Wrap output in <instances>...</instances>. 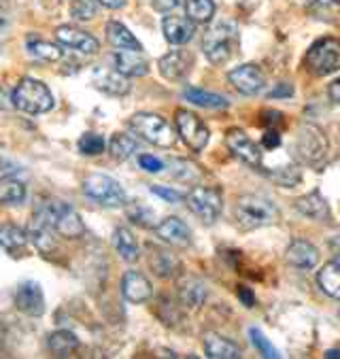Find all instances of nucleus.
I'll use <instances>...</instances> for the list:
<instances>
[{
    "mask_svg": "<svg viewBox=\"0 0 340 359\" xmlns=\"http://www.w3.org/2000/svg\"><path fill=\"white\" fill-rule=\"evenodd\" d=\"M34 212L43 217L62 238H81L86 234V224L81 222L79 212L62 200L39 202Z\"/></svg>",
    "mask_w": 340,
    "mask_h": 359,
    "instance_id": "obj_1",
    "label": "nucleus"
},
{
    "mask_svg": "<svg viewBox=\"0 0 340 359\" xmlns=\"http://www.w3.org/2000/svg\"><path fill=\"white\" fill-rule=\"evenodd\" d=\"M234 217L243 230H255L279 222V208L264 196L249 194L236 202Z\"/></svg>",
    "mask_w": 340,
    "mask_h": 359,
    "instance_id": "obj_2",
    "label": "nucleus"
},
{
    "mask_svg": "<svg viewBox=\"0 0 340 359\" xmlns=\"http://www.w3.org/2000/svg\"><path fill=\"white\" fill-rule=\"evenodd\" d=\"M238 45V28L232 20H222L213 24L202 41L204 55L213 64H224L232 57L234 49Z\"/></svg>",
    "mask_w": 340,
    "mask_h": 359,
    "instance_id": "obj_3",
    "label": "nucleus"
},
{
    "mask_svg": "<svg viewBox=\"0 0 340 359\" xmlns=\"http://www.w3.org/2000/svg\"><path fill=\"white\" fill-rule=\"evenodd\" d=\"M11 102L18 111L28 113V115H43L55 107L51 90L43 81L30 79V77H26L18 83V88L13 90Z\"/></svg>",
    "mask_w": 340,
    "mask_h": 359,
    "instance_id": "obj_4",
    "label": "nucleus"
},
{
    "mask_svg": "<svg viewBox=\"0 0 340 359\" xmlns=\"http://www.w3.org/2000/svg\"><path fill=\"white\" fill-rule=\"evenodd\" d=\"M130 128L139 134L143 140L151 142L156 147H164L170 149L175 147L179 132L160 115L156 113H136L130 117Z\"/></svg>",
    "mask_w": 340,
    "mask_h": 359,
    "instance_id": "obj_5",
    "label": "nucleus"
},
{
    "mask_svg": "<svg viewBox=\"0 0 340 359\" xmlns=\"http://www.w3.org/2000/svg\"><path fill=\"white\" fill-rule=\"evenodd\" d=\"M306 70L315 77H325L340 70V41L321 39L306 53Z\"/></svg>",
    "mask_w": 340,
    "mask_h": 359,
    "instance_id": "obj_6",
    "label": "nucleus"
},
{
    "mask_svg": "<svg viewBox=\"0 0 340 359\" xmlns=\"http://www.w3.org/2000/svg\"><path fill=\"white\" fill-rule=\"evenodd\" d=\"M81 189L90 200H94V202H98L102 206L117 208V206L125 204L123 187L109 175H90V177H86Z\"/></svg>",
    "mask_w": 340,
    "mask_h": 359,
    "instance_id": "obj_7",
    "label": "nucleus"
},
{
    "mask_svg": "<svg viewBox=\"0 0 340 359\" xmlns=\"http://www.w3.org/2000/svg\"><path fill=\"white\" fill-rule=\"evenodd\" d=\"M298 156V160L306 162V164H321L327 156V140L323 136V132L317 128V126H311V123H304L300 130H298V136H296V142L292 147Z\"/></svg>",
    "mask_w": 340,
    "mask_h": 359,
    "instance_id": "obj_8",
    "label": "nucleus"
},
{
    "mask_svg": "<svg viewBox=\"0 0 340 359\" xmlns=\"http://www.w3.org/2000/svg\"><path fill=\"white\" fill-rule=\"evenodd\" d=\"M175 126H177V132L179 136L183 138L185 145L191 149V151H202L204 147L209 145V138H211V132L209 128L200 121V117H196L193 113L189 111H177L175 115Z\"/></svg>",
    "mask_w": 340,
    "mask_h": 359,
    "instance_id": "obj_9",
    "label": "nucleus"
},
{
    "mask_svg": "<svg viewBox=\"0 0 340 359\" xmlns=\"http://www.w3.org/2000/svg\"><path fill=\"white\" fill-rule=\"evenodd\" d=\"M187 206L204 224H215L222 215V194L213 187H196L187 196Z\"/></svg>",
    "mask_w": 340,
    "mask_h": 359,
    "instance_id": "obj_10",
    "label": "nucleus"
},
{
    "mask_svg": "<svg viewBox=\"0 0 340 359\" xmlns=\"http://www.w3.org/2000/svg\"><path fill=\"white\" fill-rule=\"evenodd\" d=\"M226 145L232 151V156L238 158L240 162H245L247 166L257 168V170L261 168V164H264L261 151H259V147L255 145V142L243 130H238V128L228 130L226 132Z\"/></svg>",
    "mask_w": 340,
    "mask_h": 359,
    "instance_id": "obj_11",
    "label": "nucleus"
},
{
    "mask_svg": "<svg viewBox=\"0 0 340 359\" xmlns=\"http://www.w3.org/2000/svg\"><path fill=\"white\" fill-rule=\"evenodd\" d=\"M13 304L20 313L28 317H41L45 313V296H43L41 285L34 280L20 283L13 292Z\"/></svg>",
    "mask_w": 340,
    "mask_h": 359,
    "instance_id": "obj_12",
    "label": "nucleus"
},
{
    "mask_svg": "<svg viewBox=\"0 0 340 359\" xmlns=\"http://www.w3.org/2000/svg\"><path fill=\"white\" fill-rule=\"evenodd\" d=\"M92 83L96 90L109 94V96H125L130 92V81L125 75H121L119 70L113 66V68H104V66H98L94 68L92 73Z\"/></svg>",
    "mask_w": 340,
    "mask_h": 359,
    "instance_id": "obj_13",
    "label": "nucleus"
},
{
    "mask_svg": "<svg viewBox=\"0 0 340 359\" xmlns=\"http://www.w3.org/2000/svg\"><path fill=\"white\" fill-rule=\"evenodd\" d=\"M228 81L245 96H255L264 90V75H261V70L253 64H245V66H238L234 70H230V75H228Z\"/></svg>",
    "mask_w": 340,
    "mask_h": 359,
    "instance_id": "obj_14",
    "label": "nucleus"
},
{
    "mask_svg": "<svg viewBox=\"0 0 340 359\" xmlns=\"http://www.w3.org/2000/svg\"><path fill=\"white\" fill-rule=\"evenodd\" d=\"M55 39H57V43H62L64 47L75 49V51L86 53V55H94V53H98V49H100V43H98L90 32H83V30L73 28V26H60V28L55 30Z\"/></svg>",
    "mask_w": 340,
    "mask_h": 359,
    "instance_id": "obj_15",
    "label": "nucleus"
},
{
    "mask_svg": "<svg viewBox=\"0 0 340 359\" xmlns=\"http://www.w3.org/2000/svg\"><path fill=\"white\" fill-rule=\"evenodd\" d=\"M121 294L130 304H141L154 296V287L145 274L136 270H128L121 278Z\"/></svg>",
    "mask_w": 340,
    "mask_h": 359,
    "instance_id": "obj_16",
    "label": "nucleus"
},
{
    "mask_svg": "<svg viewBox=\"0 0 340 359\" xmlns=\"http://www.w3.org/2000/svg\"><path fill=\"white\" fill-rule=\"evenodd\" d=\"M191 64H193V55L185 49H175L158 62L162 77H166L168 81L185 79L191 70Z\"/></svg>",
    "mask_w": 340,
    "mask_h": 359,
    "instance_id": "obj_17",
    "label": "nucleus"
},
{
    "mask_svg": "<svg viewBox=\"0 0 340 359\" xmlns=\"http://www.w3.org/2000/svg\"><path fill=\"white\" fill-rule=\"evenodd\" d=\"M156 236L160 241H164L166 245L177 247V249H185V247L191 245V230L179 217H168L162 224H158L156 226Z\"/></svg>",
    "mask_w": 340,
    "mask_h": 359,
    "instance_id": "obj_18",
    "label": "nucleus"
},
{
    "mask_svg": "<svg viewBox=\"0 0 340 359\" xmlns=\"http://www.w3.org/2000/svg\"><path fill=\"white\" fill-rule=\"evenodd\" d=\"M113 66L125 77H145L149 73V62L134 49H117L113 53Z\"/></svg>",
    "mask_w": 340,
    "mask_h": 359,
    "instance_id": "obj_19",
    "label": "nucleus"
},
{
    "mask_svg": "<svg viewBox=\"0 0 340 359\" xmlns=\"http://www.w3.org/2000/svg\"><path fill=\"white\" fill-rule=\"evenodd\" d=\"M26 234H28V241L41 251V253H49L53 249V228L43 219L39 217L36 212H32L30 217V224L26 228Z\"/></svg>",
    "mask_w": 340,
    "mask_h": 359,
    "instance_id": "obj_20",
    "label": "nucleus"
},
{
    "mask_svg": "<svg viewBox=\"0 0 340 359\" xmlns=\"http://www.w3.org/2000/svg\"><path fill=\"white\" fill-rule=\"evenodd\" d=\"M285 259L290 266H296L300 270H311L319 262V251H317V247H313L306 241H296L287 247Z\"/></svg>",
    "mask_w": 340,
    "mask_h": 359,
    "instance_id": "obj_21",
    "label": "nucleus"
},
{
    "mask_svg": "<svg viewBox=\"0 0 340 359\" xmlns=\"http://www.w3.org/2000/svg\"><path fill=\"white\" fill-rule=\"evenodd\" d=\"M162 30H164V36H166L168 43H172V45H185L193 36V22L189 18L168 15V18H164Z\"/></svg>",
    "mask_w": 340,
    "mask_h": 359,
    "instance_id": "obj_22",
    "label": "nucleus"
},
{
    "mask_svg": "<svg viewBox=\"0 0 340 359\" xmlns=\"http://www.w3.org/2000/svg\"><path fill=\"white\" fill-rule=\"evenodd\" d=\"M204 353L211 359H238L240 346L219 334H207V338H204Z\"/></svg>",
    "mask_w": 340,
    "mask_h": 359,
    "instance_id": "obj_23",
    "label": "nucleus"
},
{
    "mask_svg": "<svg viewBox=\"0 0 340 359\" xmlns=\"http://www.w3.org/2000/svg\"><path fill=\"white\" fill-rule=\"evenodd\" d=\"M296 208L302 215H306V217H311V219H317V222L329 219V206H327V202L323 200V196L319 191H313V194H306V196L298 198Z\"/></svg>",
    "mask_w": 340,
    "mask_h": 359,
    "instance_id": "obj_24",
    "label": "nucleus"
},
{
    "mask_svg": "<svg viewBox=\"0 0 340 359\" xmlns=\"http://www.w3.org/2000/svg\"><path fill=\"white\" fill-rule=\"evenodd\" d=\"M26 245H28L26 230H22L15 224H0V247H3L7 253H11V255L24 253Z\"/></svg>",
    "mask_w": 340,
    "mask_h": 359,
    "instance_id": "obj_25",
    "label": "nucleus"
},
{
    "mask_svg": "<svg viewBox=\"0 0 340 359\" xmlns=\"http://www.w3.org/2000/svg\"><path fill=\"white\" fill-rule=\"evenodd\" d=\"M47 346H49V351L55 357H68V355H73L81 346V342H79V338L73 332L57 330V332L47 336Z\"/></svg>",
    "mask_w": 340,
    "mask_h": 359,
    "instance_id": "obj_26",
    "label": "nucleus"
},
{
    "mask_svg": "<svg viewBox=\"0 0 340 359\" xmlns=\"http://www.w3.org/2000/svg\"><path fill=\"white\" fill-rule=\"evenodd\" d=\"M107 41L115 49H134V51H143V45L136 39L123 24L119 22H109L107 24Z\"/></svg>",
    "mask_w": 340,
    "mask_h": 359,
    "instance_id": "obj_27",
    "label": "nucleus"
},
{
    "mask_svg": "<svg viewBox=\"0 0 340 359\" xmlns=\"http://www.w3.org/2000/svg\"><path fill=\"white\" fill-rule=\"evenodd\" d=\"M308 13L332 26H340V0H308Z\"/></svg>",
    "mask_w": 340,
    "mask_h": 359,
    "instance_id": "obj_28",
    "label": "nucleus"
},
{
    "mask_svg": "<svg viewBox=\"0 0 340 359\" xmlns=\"http://www.w3.org/2000/svg\"><path fill=\"white\" fill-rule=\"evenodd\" d=\"M179 296H181V302L187 306V309H200L207 300V287H204L202 280L198 278H187L181 283L179 287Z\"/></svg>",
    "mask_w": 340,
    "mask_h": 359,
    "instance_id": "obj_29",
    "label": "nucleus"
},
{
    "mask_svg": "<svg viewBox=\"0 0 340 359\" xmlns=\"http://www.w3.org/2000/svg\"><path fill=\"white\" fill-rule=\"evenodd\" d=\"M183 98L196 107H202V109H228L230 107V102L224 96L213 94V92H204L200 88H185Z\"/></svg>",
    "mask_w": 340,
    "mask_h": 359,
    "instance_id": "obj_30",
    "label": "nucleus"
},
{
    "mask_svg": "<svg viewBox=\"0 0 340 359\" xmlns=\"http://www.w3.org/2000/svg\"><path fill=\"white\" fill-rule=\"evenodd\" d=\"M113 247L119 253V257L125 259V262L139 259V243H136L134 234L128 228H117L113 232Z\"/></svg>",
    "mask_w": 340,
    "mask_h": 359,
    "instance_id": "obj_31",
    "label": "nucleus"
},
{
    "mask_svg": "<svg viewBox=\"0 0 340 359\" xmlns=\"http://www.w3.org/2000/svg\"><path fill=\"white\" fill-rule=\"evenodd\" d=\"M319 285L321 290L329 296L340 300V262H329L319 270Z\"/></svg>",
    "mask_w": 340,
    "mask_h": 359,
    "instance_id": "obj_32",
    "label": "nucleus"
},
{
    "mask_svg": "<svg viewBox=\"0 0 340 359\" xmlns=\"http://www.w3.org/2000/svg\"><path fill=\"white\" fill-rule=\"evenodd\" d=\"M26 183L15 177L0 179V202L3 204H22L26 200Z\"/></svg>",
    "mask_w": 340,
    "mask_h": 359,
    "instance_id": "obj_33",
    "label": "nucleus"
},
{
    "mask_svg": "<svg viewBox=\"0 0 340 359\" xmlns=\"http://www.w3.org/2000/svg\"><path fill=\"white\" fill-rule=\"evenodd\" d=\"M136 149H139V142H136V138L130 136V134H123V132L113 134V138L109 142V154L117 162H125Z\"/></svg>",
    "mask_w": 340,
    "mask_h": 359,
    "instance_id": "obj_34",
    "label": "nucleus"
},
{
    "mask_svg": "<svg viewBox=\"0 0 340 359\" xmlns=\"http://www.w3.org/2000/svg\"><path fill=\"white\" fill-rule=\"evenodd\" d=\"M26 49L32 57L36 60H43V62H60L64 51L55 45V43H49V41H43V39H28L26 43Z\"/></svg>",
    "mask_w": 340,
    "mask_h": 359,
    "instance_id": "obj_35",
    "label": "nucleus"
},
{
    "mask_svg": "<svg viewBox=\"0 0 340 359\" xmlns=\"http://www.w3.org/2000/svg\"><path fill=\"white\" fill-rule=\"evenodd\" d=\"M187 18L196 24H207L215 15V3L213 0H187L185 3Z\"/></svg>",
    "mask_w": 340,
    "mask_h": 359,
    "instance_id": "obj_36",
    "label": "nucleus"
},
{
    "mask_svg": "<svg viewBox=\"0 0 340 359\" xmlns=\"http://www.w3.org/2000/svg\"><path fill=\"white\" fill-rule=\"evenodd\" d=\"M149 266L154 268V272L158 274V276H170L172 274V270H175V257L168 253V251H164V249H156V247H149Z\"/></svg>",
    "mask_w": 340,
    "mask_h": 359,
    "instance_id": "obj_37",
    "label": "nucleus"
},
{
    "mask_svg": "<svg viewBox=\"0 0 340 359\" xmlns=\"http://www.w3.org/2000/svg\"><path fill=\"white\" fill-rule=\"evenodd\" d=\"M79 151L83 154V156H100L102 151H104V147H107V142H104V138L100 136V134H96V132H86L81 138H79Z\"/></svg>",
    "mask_w": 340,
    "mask_h": 359,
    "instance_id": "obj_38",
    "label": "nucleus"
},
{
    "mask_svg": "<svg viewBox=\"0 0 340 359\" xmlns=\"http://www.w3.org/2000/svg\"><path fill=\"white\" fill-rule=\"evenodd\" d=\"M98 0H73L71 5V18L77 22H90L98 13Z\"/></svg>",
    "mask_w": 340,
    "mask_h": 359,
    "instance_id": "obj_39",
    "label": "nucleus"
},
{
    "mask_svg": "<svg viewBox=\"0 0 340 359\" xmlns=\"http://www.w3.org/2000/svg\"><path fill=\"white\" fill-rule=\"evenodd\" d=\"M249 336H251V342H253V346L259 351V355H264L266 359H277V357H281V353L270 344V340L257 330V327H251L249 330Z\"/></svg>",
    "mask_w": 340,
    "mask_h": 359,
    "instance_id": "obj_40",
    "label": "nucleus"
},
{
    "mask_svg": "<svg viewBox=\"0 0 340 359\" xmlns=\"http://www.w3.org/2000/svg\"><path fill=\"white\" fill-rule=\"evenodd\" d=\"M270 177L275 179L279 185H283V187H294V185L300 183V179H302L298 166H283V168H279L277 172H270Z\"/></svg>",
    "mask_w": 340,
    "mask_h": 359,
    "instance_id": "obj_41",
    "label": "nucleus"
},
{
    "mask_svg": "<svg viewBox=\"0 0 340 359\" xmlns=\"http://www.w3.org/2000/svg\"><path fill=\"white\" fill-rule=\"evenodd\" d=\"M128 217H130V222L136 224V226L149 228V226H151V219H154V212H151L149 208L141 206V204H136V206H130V208H128Z\"/></svg>",
    "mask_w": 340,
    "mask_h": 359,
    "instance_id": "obj_42",
    "label": "nucleus"
},
{
    "mask_svg": "<svg viewBox=\"0 0 340 359\" xmlns=\"http://www.w3.org/2000/svg\"><path fill=\"white\" fill-rule=\"evenodd\" d=\"M172 175L177 179H183V181H198L200 179V172L193 164L185 162V160H177L172 162Z\"/></svg>",
    "mask_w": 340,
    "mask_h": 359,
    "instance_id": "obj_43",
    "label": "nucleus"
},
{
    "mask_svg": "<svg viewBox=\"0 0 340 359\" xmlns=\"http://www.w3.org/2000/svg\"><path fill=\"white\" fill-rule=\"evenodd\" d=\"M151 194L160 196V198H162V200H166V202H181V200L185 198L181 191L170 189V187H164V185H151Z\"/></svg>",
    "mask_w": 340,
    "mask_h": 359,
    "instance_id": "obj_44",
    "label": "nucleus"
},
{
    "mask_svg": "<svg viewBox=\"0 0 340 359\" xmlns=\"http://www.w3.org/2000/svg\"><path fill=\"white\" fill-rule=\"evenodd\" d=\"M139 166L143 170H147V172H162L164 170V162L158 160V158H154V156H149V154L139 156Z\"/></svg>",
    "mask_w": 340,
    "mask_h": 359,
    "instance_id": "obj_45",
    "label": "nucleus"
},
{
    "mask_svg": "<svg viewBox=\"0 0 340 359\" xmlns=\"http://www.w3.org/2000/svg\"><path fill=\"white\" fill-rule=\"evenodd\" d=\"M281 145V134L277 128H268L266 134L261 136V147L264 149H277Z\"/></svg>",
    "mask_w": 340,
    "mask_h": 359,
    "instance_id": "obj_46",
    "label": "nucleus"
},
{
    "mask_svg": "<svg viewBox=\"0 0 340 359\" xmlns=\"http://www.w3.org/2000/svg\"><path fill=\"white\" fill-rule=\"evenodd\" d=\"M294 96V88L290 83H281L270 92V98H290Z\"/></svg>",
    "mask_w": 340,
    "mask_h": 359,
    "instance_id": "obj_47",
    "label": "nucleus"
},
{
    "mask_svg": "<svg viewBox=\"0 0 340 359\" xmlns=\"http://www.w3.org/2000/svg\"><path fill=\"white\" fill-rule=\"evenodd\" d=\"M238 298H240V300H243V304H245V306H249V309L255 304V296H253V292L249 290V287H245V285H240V287H238Z\"/></svg>",
    "mask_w": 340,
    "mask_h": 359,
    "instance_id": "obj_48",
    "label": "nucleus"
},
{
    "mask_svg": "<svg viewBox=\"0 0 340 359\" xmlns=\"http://www.w3.org/2000/svg\"><path fill=\"white\" fill-rule=\"evenodd\" d=\"M266 115H268V117H261V123H264V126L277 128V123H281V121H283V115H281V113H277V111H266Z\"/></svg>",
    "mask_w": 340,
    "mask_h": 359,
    "instance_id": "obj_49",
    "label": "nucleus"
},
{
    "mask_svg": "<svg viewBox=\"0 0 340 359\" xmlns=\"http://www.w3.org/2000/svg\"><path fill=\"white\" fill-rule=\"evenodd\" d=\"M177 5H179V0H154V7L158 11H162V13H168L172 9H177Z\"/></svg>",
    "mask_w": 340,
    "mask_h": 359,
    "instance_id": "obj_50",
    "label": "nucleus"
},
{
    "mask_svg": "<svg viewBox=\"0 0 340 359\" xmlns=\"http://www.w3.org/2000/svg\"><path fill=\"white\" fill-rule=\"evenodd\" d=\"M327 94L334 102H340V79H336L327 86Z\"/></svg>",
    "mask_w": 340,
    "mask_h": 359,
    "instance_id": "obj_51",
    "label": "nucleus"
},
{
    "mask_svg": "<svg viewBox=\"0 0 340 359\" xmlns=\"http://www.w3.org/2000/svg\"><path fill=\"white\" fill-rule=\"evenodd\" d=\"M98 3L107 9H119V7H123L125 0H98Z\"/></svg>",
    "mask_w": 340,
    "mask_h": 359,
    "instance_id": "obj_52",
    "label": "nucleus"
},
{
    "mask_svg": "<svg viewBox=\"0 0 340 359\" xmlns=\"http://www.w3.org/2000/svg\"><path fill=\"white\" fill-rule=\"evenodd\" d=\"M9 98H7V94H5V90L0 88V109H7L9 107V102H7Z\"/></svg>",
    "mask_w": 340,
    "mask_h": 359,
    "instance_id": "obj_53",
    "label": "nucleus"
},
{
    "mask_svg": "<svg viewBox=\"0 0 340 359\" xmlns=\"http://www.w3.org/2000/svg\"><path fill=\"white\" fill-rule=\"evenodd\" d=\"M325 357H327V359H340V351L332 348V351H327V353H325Z\"/></svg>",
    "mask_w": 340,
    "mask_h": 359,
    "instance_id": "obj_54",
    "label": "nucleus"
},
{
    "mask_svg": "<svg viewBox=\"0 0 340 359\" xmlns=\"http://www.w3.org/2000/svg\"><path fill=\"white\" fill-rule=\"evenodd\" d=\"M3 338H5V325H3V321H0V342H3Z\"/></svg>",
    "mask_w": 340,
    "mask_h": 359,
    "instance_id": "obj_55",
    "label": "nucleus"
}]
</instances>
